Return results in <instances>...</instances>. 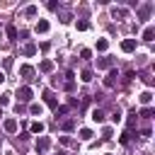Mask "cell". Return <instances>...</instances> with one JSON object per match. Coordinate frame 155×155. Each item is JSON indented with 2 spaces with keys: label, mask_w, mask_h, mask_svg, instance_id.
I'll return each mask as SVG.
<instances>
[{
  "label": "cell",
  "mask_w": 155,
  "mask_h": 155,
  "mask_svg": "<svg viewBox=\"0 0 155 155\" xmlns=\"http://www.w3.org/2000/svg\"><path fill=\"white\" fill-rule=\"evenodd\" d=\"M17 97H19V102H31L34 92H31V87H19L17 90Z\"/></svg>",
  "instance_id": "obj_1"
},
{
  "label": "cell",
  "mask_w": 155,
  "mask_h": 155,
  "mask_svg": "<svg viewBox=\"0 0 155 155\" xmlns=\"http://www.w3.org/2000/svg\"><path fill=\"white\" fill-rule=\"evenodd\" d=\"M2 128H5L7 133H17L19 124H17V119H5V121H2Z\"/></svg>",
  "instance_id": "obj_2"
},
{
  "label": "cell",
  "mask_w": 155,
  "mask_h": 155,
  "mask_svg": "<svg viewBox=\"0 0 155 155\" xmlns=\"http://www.w3.org/2000/svg\"><path fill=\"white\" fill-rule=\"evenodd\" d=\"M51 148V138H46V136H41L39 140H36V153H46Z\"/></svg>",
  "instance_id": "obj_3"
},
{
  "label": "cell",
  "mask_w": 155,
  "mask_h": 155,
  "mask_svg": "<svg viewBox=\"0 0 155 155\" xmlns=\"http://www.w3.org/2000/svg\"><path fill=\"white\" fill-rule=\"evenodd\" d=\"M121 51H124V53L136 51V39H124V41H121Z\"/></svg>",
  "instance_id": "obj_4"
},
{
  "label": "cell",
  "mask_w": 155,
  "mask_h": 155,
  "mask_svg": "<svg viewBox=\"0 0 155 155\" xmlns=\"http://www.w3.org/2000/svg\"><path fill=\"white\" fill-rule=\"evenodd\" d=\"M116 80H119V70H114V68H111V70H109V75H107V80H104V85H107V87H114V85H116Z\"/></svg>",
  "instance_id": "obj_5"
},
{
  "label": "cell",
  "mask_w": 155,
  "mask_h": 155,
  "mask_svg": "<svg viewBox=\"0 0 155 155\" xmlns=\"http://www.w3.org/2000/svg\"><path fill=\"white\" fill-rule=\"evenodd\" d=\"M63 87H65L68 92L75 87V73H73V70H68V73H65V82H63Z\"/></svg>",
  "instance_id": "obj_6"
},
{
  "label": "cell",
  "mask_w": 155,
  "mask_h": 155,
  "mask_svg": "<svg viewBox=\"0 0 155 155\" xmlns=\"http://www.w3.org/2000/svg\"><path fill=\"white\" fill-rule=\"evenodd\" d=\"M44 102H46L48 107H53V109L58 107V99H56V94H53L51 90H46V92H44Z\"/></svg>",
  "instance_id": "obj_7"
},
{
  "label": "cell",
  "mask_w": 155,
  "mask_h": 155,
  "mask_svg": "<svg viewBox=\"0 0 155 155\" xmlns=\"http://www.w3.org/2000/svg\"><path fill=\"white\" fill-rule=\"evenodd\" d=\"M34 29H36V34H46V31H48V29H51V24H48V22H46V19H39V22H36V27H34Z\"/></svg>",
  "instance_id": "obj_8"
},
{
  "label": "cell",
  "mask_w": 155,
  "mask_h": 155,
  "mask_svg": "<svg viewBox=\"0 0 155 155\" xmlns=\"http://www.w3.org/2000/svg\"><path fill=\"white\" fill-rule=\"evenodd\" d=\"M90 116H92V121H97V124H102V121L107 119V114H104L102 109H92V114H90Z\"/></svg>",
  "instance_id": "obj_9"
},
{
  "label": "cell",
  "mask_w": 155,
  "mask_h": 155,
  "mask_svg": "<svg viewBox=\"0 0 155 155\" xmlns=\"http://www.w3.org/2000/svg\"><path fill=\"white\" fill-rule=\"evenodd\" d=\"M155 39V27H145V31H143V41H153Z\"/></svg>",
  "instance_id": "obj_10"
},
{
  "label": "cell",
  "mask_w": 155,
  "mask_h": 155,
  "mask_svg": "<svg viewBox=\"0 0 155 155\" xmlns=\"http://www.w3.org/2000/svg\"><path fill=\"white\" fill-rule=\"evenodd\" d=\"M150 102H153V92H150V90H145V92L140 94V104H145V107H150Z\"/></svg>",
  "instance_id": "obj_11"
},
{
  "label": "cell",
  "mask_w": 155,
  "mask_h": 155,
  "mask_svg": "<svg viewBox=\"0 0 155 155\" xmlns=\"http://www.w3.org/2000/svg\"><path fill=\"white\" fill-rule=\"evenodd\" d=\"M75 29H78V31H87V29H90V22H87V19H78V22H75Z\"/></svg>",
  "instance_id": "obj_12"
},
{
  "label": "cell",
  "mask_w": 155,
  "mask_h": 155,
  "mask_svg": "<svg viewBox=\"0 0 155 155\" xmlns=\"http://www.w3.org/2000/svg\"><path fill=\"white\" fill-rule=\"evenodd\" d=\"M39 70H41V73H51V70H53V61H41Z\"/></svg>",
  "instance_id": "obj_13"
},
{
  "label": "cell",
  "mask_w": 155,
  "mask_h": 155,
  "mask_svg": "<svg viewBox=\"0 0 155 155\" xmlns=\"http://www.w3.org/2000/svg\"><path fill=\"white\" fill-rule=\"evenodd\" d=\"M19 75H22V78H31V75H34V68H31V65H22V68H19Z\"/></svg>",
  "instance_id": "obj_14"
},
{
  "label": "cell",
  "mask_w": 155,
  "mask_h": 155,
  "mask_svg": "<svg viewBox=\"0 0 155 155\" xmlns=\"http://www.w3.org/2000/svg\"><path fill=\"white\" fill-rule=\"evenodd\" d=\"M97 68H111V58H109V56L99 58V61H97Z\"/></svg>",
  "instance_id": "obj_15"
},
{
  "label": "cell",
  "mask_w": 155,
  "mask_h": 155,
  "mask_svg": "<svg viewBox=\"0 0 155 155\" xmlns=\"http://www.w3.org/2000/svg\"><path fill=\"white\" fill-rule=\"evenodd\" d=\"M92 75H94V73H92V68H85V70L80 73V78H82V82H90V80H92Z\"/></svg>",
  "instance_id": "obj_16"
},
{
  "label": "cell",
  "mask_w": 155,
  "mask_h": 155,
  "mask_svg": "<svg viewBox=\"0 0 155 155\" xmlns=\"http://www.w3.org/2000/svg\"><path fill=\"white\" fill-rule=\"evenodd\" d=\"M153 114H155L153 107H143V109H140V116H143V119H153Z\"/></svg>",
  "instance_id": "obj_17"
},
{
  "label": "cell",
  "mask_w": 155,
  "mask_h": 155,
  "mask_svg": "<svg viewBox=\"0 0 155 155\" xmlns=\"http://www.w3.org/2000/svg\"><path fill=\"white\" fill-rule=\"evenodd\" d=\"M148 15H150V5H143V7L138 10V17H140V19H148Z\"/></svg>",
  "instance_id": "obj_18"
},
{
  "label": "cell",
  "mask_w": 155,
  "mask_h": 155,
  "mask_svg": "<svg viewBox=\"0 0 155 155\" xmlns=\"http://www.w3.org/2000/svg\"><path fill=\"white\" fill-rule=\"evenodd\" d=\"M80 138L82 140H92V131L90 128H80Z\"/></svg>",
  "instance_id": "obj_19"
},
{
  "label": "cell",
  "mask_w": 155,
  "mask_h": 155,
  "mask_svg": "<svg viewBox=\"0 0 155 155\" xmlns=\"http://www.w3.org/2000/svg\"><path fill=\"white\" fill-rule=\"evenodd\" d=\"M36 12H39V10H36V5H29V7L24 10V15H27V17H36Z\"/></svg>",
  "instance_id": "obj_20"
},
{
  "label": "cell",
  "mask_w": 155,
  "mask_h": 155,
  "mask_svg": "<svg viewBox=\"0 0 155 155\" xmlns=\"http://www.w3.org/2000/svg\"><path fill=\"white\" fill-rule=\"evenodd\" d=\"M7 39H12V41L17 39V27H12V24L7 27Z\"/></svg>",
  "instance_id": "obj_21"
},
{
  "label": "cell",
  "mask_w": 155,
  "mask_h": 155,
  "mask_svg": "<svg viewBox=\"0 0 155 155\" xmlns=\"http://www.w3.org/2000/svg\"><path fill=\"white\" fill-rule=\"evenodd\" d=\"M107 48H109V41L107 39H99L97 41V51H107Z\"/></svg>",
  "instance_id": "obj_22"
},
{
  "label": "cell",
  "mask_w": 155,
  "mask_h": 155,
  "mask_svg": "<svg viewBox=\"0 0 155 155\" xmlns=\"http://www.w3.org/2000/svg\"><path fill=\"white\" fill-rule=\"evenodd\" d=\"M34 53H36V46L34 44H27L24 46V56H34Z\"/></svg>",
  "instance_id": "obj_23"
},
{
  "label": "cell",
  "mask_w": 155,
  "mask_h": 155,
  "mask_svg": "<svg viewBox=\"0 0 155 155\" xmlns=\"http://www.w3.org/2000/svg\"><path fill=\"white\" fill-rule=\"evenodd\" d=\"M41 131H44V124L41 121H34L31 124V133H41Z\"/></svg>",
  "instance_id": "obj_24"
},
{
  "label": "cell",
  "mask_w": 155,
  "mask_h": 155,
  "mask_svg": "<svg viewBox=\"0 0 155 155\" xmlns=\"http://www.w3.org/2000/svg\"><path fill=\"white\" fill-rule=\"evenodd\" d=\"M41 109H44V107H41V104H31V107H29V111H31V114H34V116H36V114H39V116H41Z\"/></svg>",
  "instance_id": "obj_25"
},
{
  "label": "cell",
  "mask_w": 155,
  "mask_h": 155,
  "mask_svg": "<svg viewBox=\"0 0 155 155\" xmlns=\"http://www.w3.org/2000/svg\"><path fill=\"white\" fill-rule=\"evenodd\" d=\"M80 58L90 61V58H92V51H90V48H82V51H80Z\"/></svg>",
  "instance_id": "obj_26"
},
{
  "label": "cell",
  "mask_w": 155,
  "mask_h": 155,
  "mask_svg": "<svg viewBox=\"0 0 155 155\" xmlns=\"http://www.w3.org/2000/svg\"><path fill=\"white\" fill-rule=\"evenodd\" d=\"M10 104V94H0V107H7Z\"/></svg>",
  "instance_id": "obj_27"
},
{
  "label": "cell",
  "mask_w": 155,
  "mask_h": 155,
  "mask_svg": "<svg viewBox=\"0 0 155 155\" xmlns=\"http://www.w3.org/2000/svg\"><path fill=\"white\" fill-rule=\"evenodd\" d=\"M128 136H131V133H128V131H126V133H124V136H121V138H119V140H121V145H128Z\"/></svg>",
  "instance_id": "obj_28"
},
{
  "label": "cell",
  "mask_w": 155,
  "mask_h": 155,
  "mask_svg": "<svg viewBox=\"0 0 155 155\" xmlns=\"http://www.w3.org/2000/svg\"><path fill=\"white\" fill-rule=\"evenodd\" d=\"M111 15H114V17H124V15H126V10H116V7H114V12H111Z\"/></svg>",
  "instance_id": "obj_29"
},
{
  "label": "cell",
  "mask_w": 155,
  "mask_h": 155,
  "mask_svg": "<svg viewBox=\"0 0 155 155\" xmlns=\"http://www.w3.org/2000/svg\"><path fill=\"white\" fill-rule=\"evenodd\" d=\"M61 143H63V145H73V140H70L68 136H61Z\"/></svg>",
  "instance_id": "obj_30"
},
{
  "label": "cell",
  "mask_w": 155,
  "mask_h": 155,
  "mask_svg": "<svg viewBox=\"0 0 155 155\" xmlns=\"http://www.w3.org/2000/svg\"><path fill=\"white\" fill-rule=\"evenodd\" d=\"M133 78H136V73H133V70H128V73H126V78H124V80H126V82H128V80H133Z\"/></svg>",
  "instance_id": "obj_31"
},
{
  "label": "cell",
  "mask_w": 155,
  "mask_h": 155,
  "mask_svg": "<svg viewBox=\"0 0 155 155\" xmlns=\"http://www.w3.org/2000/svg\"><path fill=\"white\" fill-rule=\"evenodd\" d=\"M73 126H75L73 121H65V124H63V128H65V131H73Z\"/></svg>",
  "instance_id": "obj_32"
},
{
  "label": "cell",
  "mask_w": 155,
  "mask_h": 155,
  "mask_svg": "<svg viewBox=\"0 0 155 155\" xmlns=\"http://www.w3.org/2000/svg\"><path fill=\"white\" fill-rule=\"evenodd\" d=\"M2 82H5V73L0 70V85H2Z\"/></svg>",
  "instance_id": "obj_33"
},
{
  "label": "cell",
  "mask_w": 155,
  "mask_h": 155,
  "mask_svg": "<svg viewBox=\"0 0 155 155\" xmlns=\"http://www.w3.org/2000/svg\"><path fill=\"white\" fill-rule=\"evenodd\" d=\"M107 155H111V153H107Z\"/></svg>",
  "instance_id": "obj_34"
}]
</instances>
